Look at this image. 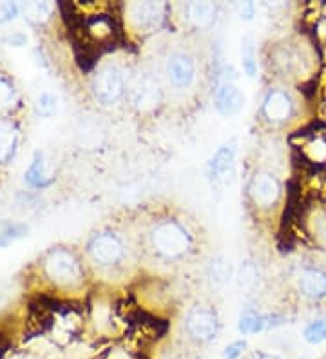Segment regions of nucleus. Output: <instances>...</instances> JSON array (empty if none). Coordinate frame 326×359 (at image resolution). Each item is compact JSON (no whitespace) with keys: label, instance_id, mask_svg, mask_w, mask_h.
<instances>
[{"label":"nucleus","instance_id":"1","mask_svg":"<svg viewBox=\"0 0 326 359\" xmlns=\"http://www.w3.org/2000/svg\"><path fill=\"white\" fill-rule=\"evenodd\" d=\"M151 245L161 258L179 259L191 250L192 238L176 219H161L152 227Z\"/></svg>","mask_w":326,"mask_h":359},{"label":"nucleus","instance_id":"2","mask_svg":"<svg viewBox=\"0 0 326 359\" xmlns=\"http://www.w3.org/2000/svg\"><path fill=\"white\" fill-rule=\"evenodd\" d=\"M93 93L104 105H114L125 93V76L116 66H105L93 80Z\"/></svg>","mask_w":326,"mask_h":359},{"label":"nucleus","instance_id":"3","mask_svg":"<svg viewBox=\"0 0 326 359\" xmlns=\"http://www.w3.org/2000/svg\"><path fill=\"white\" fill-rule=\"evenodd\" d=\"M130 104L142 113H151L161 104V86L151 73H142L130 83Z\"/></svg>","mask_w":326,"mask_h":359},{"label":"nucleus","instance_id":"4","mask_svg":"<svg viewBox=\"0 0 326 359\" xmlns=\"http://www.w3.org/2000/svg\"><path fill=\"white\" fill-rule=\"evenodd\" d=\"M89 255L102 267H116L125 258V247L114 232H100L89 241Z\"/></svg>","mask_w":326,"mask_h":359},{"label":"nucleus","instance_id":"5","mask_svg":"<svg viewBox=\"0 0 326 359\" xmlns=\"http://www.w3.org/2000/svg\"><path fill=\"white\" fill-rule=\"evenodd\" d=\"M185 327H187L189 336L198 339V341H210L216 337L219 323H217L216 312L210 311V309L198 307L187 316Z\"/></svg>","mask_w":326,"mask_h":359},{"label":"nucleus","instance_id":"6","mask_svg":"<svg viewBox=\"0 0 326 359\" xmlns=\"http://www.w3.org/2000/svg\"><path fill=\"white\" fill-rule=\"evenodd\" d=\"M46 267H48L49 276L53 280L64 281V283H74V281H79L80 276H82L79 259L74 258L71 252H65V250L51 252Z\"/></svg>","mask_w":326,"mask_h":359},{"label":"nucleus","instance_id":"7","mask_svg":"<svg viewBox=\"0 0 326 359\" xmlns=\"http://www.w3.org/2000/svg\"><path fill=\"white\" fill-rule=\"evenodd\" d=\"M167 79L176 89H187L196 79V62L187 53H174L167 60Z\"/></svg>","mask_w":326,"mask_h":359},{"label":"nucleus","instance_id":"8","mask_svg":"<svg viewBox=\"0 0 326 359\" xmlns=\"http://www.w3.org/2000/svg\"><path fill=\"white\" fill-rule=\"evenodd\" d=\"M250 196L259 207H272L281 196V184L269 172H257L250 182Z\"/></svg>","mask_w":326,"mask_h":359},{"label":"nucleus","instance_id":"9","mask_svg":"<svg viewBox=\"0 0 326 359\" xmlns=\"http://www.w3.org/2000/svg\"><path fill=\"white\" fill-rule=\"evenodd\" d=\"M263 114L270 122H285L294 114V102L285 91L272 89L263 102Z\"/></svg>","mask_w":326,"mask_h":359},{"label":"nucleus","instance_id":"10","mask_svg":"<svg viewBox=\"0 0 326 359\" xmlns=\"http://www.w3.org/2000/svg\"><path fill=\"white\" fill-rule=\"evenodd\" d=\"M297 283H299V290L303 292V296H306L308 299L319 302V299L326 298V272L321 269L310 267L301 271Z\"/></svg>","mask_w":326,"mask_h":359},{"label":"nucleus","instance_id":"11","mask_svg":"<svg viewBox=\"0 0 326 359\" xmlns=\"http://www.w3.org/2000/svg\"><path fill=\"white\" fill-rule=\"evenodd\" d=\"M245 104L243 93L236 88L234 83L225 80L223 83H219L216 89V107L217 111L225 116H231V114L238 113Z\"/></svg>","mask_w":326,"mask_h":359},{"label":"nucleus","instance_id":"12","mask_svg":"<svg viewBox=\"0 0 326 359\" xmlns=\"http://www.w3.org/2000/svg\"><path fill=\"white\" fill-rule=\"evenodd\" d=\"M232 171H234V149L232 147H222L214 154L212 162L209 165V172L216 182H223L231 178Z\"/></svg>","mask_w":326,"mask_h":359},{"label":"nucleus","instance_id":"13","mask_svg":"<svg viewBox=\"0 0 326 359\" xmlns=\"http://www.w3.org/2000/svg\"><path fill=\"white\" fill-rule=\"evenodd\" d=\"M163 11H165L163 4H152V2L135 4L133 6V18L138 27H154L160 26V22L163 20Z\"/></svg>","mask_w":326,"mask_h":359},{"label":"nucleus","instance_id":"14","mask_svg":"<svg viewBox=\"0 0 326 359\" xmlns=\"http://www.w3.org/2000/svg\"><path fill=\"white\" fill-rule=\"evenodd\" d=\"M217 9L212 2H192L187 6L189 20L200 29H209L216 22Z\"/></svg>","mask_w":326,"mask_h":359},{"label":"nucleus","instance_id":"15","mask_svg":"<svg viewBox=\"0 0 326 359\" xmlns=\"http://www.w3.org/2000/svg\"><path fill=\"white\" fill-rule=\"evenodd\" d=\"M272 320H276V318H272V316H263L256 311H247L243 312L241 320H239V330L243 334L261 332V330L269 329V327L274 325Z\"/></svg>","mask_w":326,"mask_h":359},{"label":"nucleus","instance_id":"16","mask_svg":"<svg viewBox=\"0 0 326 359\" xmlns=\"http://www.w3.org/2000/svg\"><path fill=\"white\" fill-rule=\"evenodd\" d=\"M234 276V269H232L231 262H226L225 258L217 256L210 262L209 265V278L214 285H225L232 280Z\"/></svg>","mask_w":326,"mask_h":359},{"label":"nucleus","instance_id":"17","mask_svg":"<svg viewBox=\"0 0 326 359\" xmlns=\"http://www.w3.org/2000/svg\"><path fill=\"white\" fill-rule=\"evenodd\" d=\"M241 64L243 69L250 79L256 76L257 71V62H256V49H254V40L252 36H245L241 42Z\"/></svg>","mask_w":326,"mask_h":359},{"label":"nucleus","instance_id":"18","mask_svg":"<svg viewBox=\"0 0 326 359\" xmlns=\"http://www.w3.org/2000/svg\"><path fill=\"white\" fill-rule=\"evenodd\" d=\"M304 339L312 345H318L326 339V321L325 320H315L304 329Z\"/></svg>","mask_w":326,"mask_h":359},{"label":"nucleus","instance_id":"19","mask_svg":"<svg viewBox=\"0 0 326 359\" xmlns=\"http://www.w3.org/2000/svg\"><path fill=\"white\" fill-rule=\"evenodd\" d=\"M257 281H259L257 269L250 265V263L243 265V269H241V287H245V289H256Z\"/></svg>","mask_w":326,"mask_h":359},{"label":"nucleus","instance_id":"20","mask_svg":"<svg viewBox=\"0 0 326 359\" xmlns=\"http://www.w3.org/2000/svg\"><path fill=\"white\" fill-rule=\"evenodd\" d=\"M15 149V135L11 131H0V160H8Z\"/></svg>","mask_w":326,"mask_h":359},{"label":"nucleus","instance_id":"21","mask_svg":"<svg viewBox=\"0 0 326 359\" xmlns=\"http://www.w3.org/2000/svg\"><path fill=\"white\" fill-rule=\"evenodd\" d=\"M55 109H57V100H55L53 97H49V95H43V97L39 100V113L49 116Z\"/></svg>","mask_w":326,"mask_h":359},{"label":"nucleus","instance_id":"22","mask_svg":"<svg viewBox=\"0 0 326 359\" xmlns=\"http://www.w3.org/2000/svg\"><path fill=\"white\" fill-rule=\"evenodd\" d=\"M236 9H238L239 17L245 18V20H250L254 17V13H256V6L252 2H241V4L236 6Z\"/></svg>","mask_w":326,"mask_h":359},{"label":"nucleus","instance_id":"23","mask_svg":"<svg viewBox=\"0 0 326 359\" xmlns=\"http://www.w3.org/2000/svg\"><path fill=\"white\" fill-rule=\"evenodd\" d=\"M245 351V341H238V343H232L225 352V359H236L241 355V352Z\"/></svg>","mask_w":326,"mask_h":359},{"label":"nucleus","instance_id":"24","mask_svg":"<svg viewBox=\"0 0 326 359\" xmlns=\"http://www.w3.org/2000/svg\"><path fill=\"white\" fill-rule=\"evenodd\" d=\"M13 97V89L9 88V83H6L4 80H0V105L8 104Z\"/></svg>","mask_w":326,"mask_h":359},{"label":"nucleus","instance_id":"25","mask_svg":"<svg viewBox=\"0 0 326 359\" xmlns=\"http://www.w3.org/2000/svg\"><path fill=\"white\" fill-rule=\"evenodd\" d=\"M261 359H279V358H272V355H265V358H261Z\"/></svg>","mask_w":326,"mask_h":359}]
</instances>
